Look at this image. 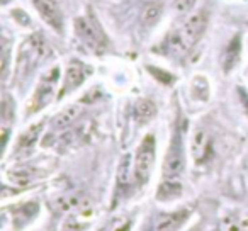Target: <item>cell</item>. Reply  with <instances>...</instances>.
Here are the masks:
<instances>
[{
	"mask_svg": "<svg viewBox=\"0 0 248 231\" xmlns=\"http://www.w3.org/2000/svg\"><path fill=\"white\" fill-rule=\"evenodd\" d=\"M190 211L187 207L173 213H162L153 219L152 231H179L182 224L187 221Z\"/></svg>",
	"mask_w": 248,
	"mask_h": 231,
	"instance_id": "obj_7",
	"label": "cell"
},
{
	"mask_svg": "<svg viewBox=\"0 0 248 231\" xmlns=\"http://www.w3.org/2000/svg\"><path fill=\"white\" fill-rule=\"evenodd\" d=\"M41 129H43V124H36V126H32L31 129H28V131L21 136V139H19V146H21V148H28V146L34 145L39 133H41Z\"/></svg>",
	"mask_w": 248,
	"mask_h": 231,
	"instance_id": "obj_14",
	"label": "cell"
},
{
	"mask_svg": "<svg viewBox=\"0 0 248 231\" xmlns=\"http://www.w3.org/2000/svg\"><path fill=\"white\" fill-rule=\"evenodd\" d=\"M153 163H155V136L146 135L136 152L135 167H133V175L140 185H145L148 182Z\"/></svg>",
	"mask_w": 248,
	"mask_h": 231,
	"instance_id": "obj_2",
	"label": "cell"
},
{
	"mask_svg": "<svg viewBox=\"0 0 248 231\" xmlns=\"http://www.w3.org/2000/svg\"><path fill=\"white\" fill-rule=\"evenodd\" d=\"M38 14L41 19L53 28L55 31H62L63 29V14L60 11V5L56 0H32Z\"/></svg>",
	"mask_w": 248,
	"mask_h": 231,
	"instance_id": "obj_6",
	"label": "cell"
},
{
	"mask_svg": "<svg viewBox=\"0 0 248 231\" xmlns=\"http://www.w3.org/2000/svg\"><path fill=\"white\" fill-rule=\"evenodd\" d=\"M206 26H207L206 11L192 12V14L186 19V22H184L173 34L169 36V48L172 49L173 53H179V55L189 51L197 43V39L202 36Z\"/></svg>",
	"mask_w": 248,
	"mask_h": 231,
	"instance_id": "obj_1",
	"label": "cell"
},
{
	"mask_svg": "<svg viewBox=\"0 0 248 231\" xmlns=\"http://www.w3.org/2000/svg\"><path fill=\"white\" fill-rule=\"evenodd\" d=\"M180 192H182V184H180L179 179H163L162 185L158 187L156 197L160 200H170L180 196Z\"/></svg>",
	"mask_w": 248,
	"mask_h": 231,
	"instance_id": "obj_11",
	"label": "cell"
},
{
	"mask_svg": "<svg viewBox=\"0 0 248 231\" xmlns=\"http://www.w3.org/2000/svg\"><path fill=\"white\" fill-rule=\"evenodd\" d=\"M184 165H186V162H184L182 141H180V135L175 133L169 153H167L165 165H163V179H179Z\"/></svg>",
	"mask_w": 248,
	"mask_h": 231,
	"instance_id": "obj_5",
	"label": "cell"
},
{
	"mask_svg": "<svg viewBox=\"0 0 248 231\" xmlns=\"http://www.w3.org/2000/svg\"><path fill=\"white\" fill-rule=\"evenodd\" d=\"M209 150H211V139L209 135H207L204 129H197L196 135L192 138V155L194 160L197 163L204 162L209 155Z\"/></svg>",
	"mask_w": 248,
	"mask_h": 231,
	"instance_id": "obj_9",
	"label": "cell"
},
{
	"mask_svg": "<svg viewBox=\"0 0 248 231\" xmlns=\"http://www.w3.org/2000/svg\"><path fill=\"white\" fill-rule=\"evenodd\" d=\"M85 80V72H83V65L78 62H72L66 68V75H65V85L62 89L60 97H63L65 93L75 90L77 87H80Z\"/></svg>",
	"mask_w": 248,
	"mask_h": 231,
	"instance_id": "obj_8",
	"label": "cell"
},
{
	"mask_svg": "<svg viewBox=\"0 0 248 231\" xmlns=\"http://www.w3.org/2000/svg\"><path fill=\"white\" fill-rule=\"evenodd\" d=\"M219 230L221 231H245L241 223L238 221V217L234 214H228L221 219L219 223Z\"/></svg>",
	"mask_w": 248,
	"mask_h": 231,
	"instance_id": "obj_15",
	"label": "cell"
},
{
	"mask_svg": "<svg viewBox=\"0 0 248 231\" xmlns=\"http://www.w3.org/2000/svg\"><path fill=\"white\" fill-rule=\"evenodd\" d=\"M75 29L77 34L80 36L83 43L89 46L93 51L102 53L107 48V39L104 36L102 29L97 26V22H93L89 17H78L75 19Z\"/></svg>",
	"mask_w": 248,
	"mask_h": 231,
	"instance_id": "obj_3",
	"label": "cell"
},
{
	"mask_svg": "<svg viewBox=\"0 0 248 231\" xmlns=\"http://www.w3.org/2000/svg\"><path fill=\"white\" fill-rule=\"evenodd\" d=\"M160 15H162V11H160L158 5H148V7H146L145 11H143L141 21L145 22V24L152 26V24H155V22L158 21Z\"/></svg>",
	"mask_w": 248,
	"mask_h": 231,
	"instance_id": "obj_16",
	"label": "cell"
},
{
	"mask_svg": "<svg viewBox=\"0 0 248 231\" xmlns=\"http://www.w3.org/2000/svg\"><path fill=\"white\" fill-rule=\"evenodd\" d=\"M197 0H175V4H173V7H175L177 12H180V14H186V12H190L194 9V5H196Z\"/></svg>",
	"mask_w": 248,
	"mask_h": 231,
	"instance_id": "obj_17",
	"label": "cell"
},
{
	"mask_svg": "<svg viewBox=\"0 0 248 231\" xmlns=\"http://www.w3.org/2000/svg\"><path fill=\"white\" fill-rule=\"evenodd\" d=\"M240 38H234L233 41L230 43V46L226 48V51H224V56H223V65H224V70L226 72H230L231 68H233L234 65H236L238 58H240Z\"/></svg>",
	"mask_w": 248,
	"mask_h": 231,
	"instance_id": "obj_12",
	"label": "cell"
},
{
	"mask_svg": "<svg viewBox=\"0 0 248 231\" xmlns=\"http://www.w3.org/2000/svg\"><path fill=\"white\" fill-rule=\"evenodd\" d=\"M82 114V107L73 104V106H68L66 109H63L62 112L53 119V129H65L72 124L75 119H78V116Z\"/></svg>",
	"mask_w": 248,
	"mask_h": 231,
	"instance_id": "obj_10",
	"label": "cell"
},
{
	"mask_svg": "<svg viewBox=\"0 0 248 231\" xmlns=\"http://www.w3.org/2000/svg\"><path fill=\"white\" fill-rule=\"evenodd\" d=\"M58 77H60V70L56 66L41 77V80L38 83V89L34 92V97H32V109H31L32 112L43 109L53 99L56 90V83H58Z\"/></svg>",
	"mask_w": 248,
	"mask_h": 231,
	"instance_id": "obj_4",
	"label": "cell"
},
{
	"mask_svg": "<svg viewBox=\"0 0 248 231\" xmlns=\"http://www.w3.org/2000/svg\"><path fill=\"white\" fill-rule=\"evenodd\" d=\"M155 112H156L155 104H153L152 100H146V99L138 100V104H136V114H138L140 119L153 118V116H155Z\"/></svg>",
	"mask_w": 248,
	"mask_h": 231,
	"instance_id": "obj_13",
	"label": "cell"
}]
</instances>
